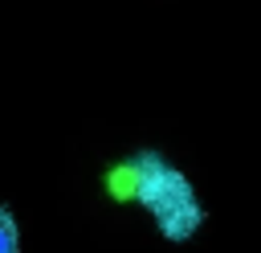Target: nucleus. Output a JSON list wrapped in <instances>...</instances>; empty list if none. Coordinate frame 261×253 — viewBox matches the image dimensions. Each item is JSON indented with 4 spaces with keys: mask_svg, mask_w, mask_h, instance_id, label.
Returning <instances> with one entry per match:
<instances>
[{
    "mask_svg": "<svg viewBox=\"0 0 261 253\" xmlns=\"http://www.w3.org/2000/svg\"><path fill=\"white\" fill-rule=\"evenodd\" d=\"M20 237H16V220L8 216V208L0 204V253H16Z\"/></svg>",
    "mask_w": 261,
    "mask_h": 253,
    "instance_id": "2",
    "label": "nucleus"
},
{
    "mask_svg": "<svg viewBox=\"0 0 261 253\" xmlns=\"http://www.w3.org/2000/svg\"><path fill=\"white\" fill-rule=\"evenodd\" d=\"M106 188L118 196V200H139L155 212V224L163 229L167 241H188L200 220H204V208L196 204V192L188 184L184 171H175L171 163H163L155 151H143L126 163H118L106 180Z\"/></svg>",
    "mask_w": 261,
    "mask_h": 253,
    "instance_id": "1",
    "label": "nucleus"
}]
</instances>
